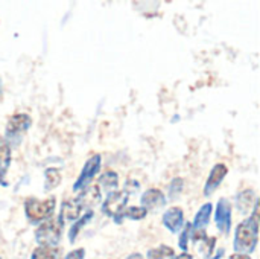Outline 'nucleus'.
Returning <instances> with one entry per match:
<instances>
[{
    "label": "nucleus",
    "instance_id": "19",
    "mask_svg": "<svg viewBox=\"0 0 260 259\" xmlns=\"http://www.w3.org/2000/svg\"><path fill=\"white\" fill-rule=\"evenodd\" d=\"M117 183H119V180H117V174H116V172H113V171H107V172H104V174L101 176V179H99V185H101L104 189H108V191L116 189V188H117Z\"/></svg>",
    "mask_w": 260,
    "mask_h": 259
},
{
    "label": "nucleus",
    "instance_id": "12",
    "mask_svg": "<svg viewBox=\"0 0 260 259\" xmlns=\"http://www.w3.org/2000/svg\"><path fill=\"white\" fill-rule=\"evenodd\" d=\"M82 208H90V206H94L99 200H101V191H99V186H90L87 188L78 198H76Z\"/></svg>",
    "mask_w": 260,
    "mask_h": 259
},
{
    "label": "nucleus",
    "instance_id": "25",
    "mask_svg": "<svg viewBox=\"0 0 260 259\" xmlns=\"http://www.w3.org/2000/svg\"><path fill=\"white\" fill-rule=\"evenodd\" d=\"M139 188H140V185H139L137 182L129 180V182L125 183V192H126V194H128V192H134V191H137Z\"/></svg>",
    "mask_w": 260,
    "mask_h": 259
},
{
    "label": "nucleus",
    "instance_id": "7",
    "mask_svg": "<svg viewBox=\"0 0 260 259\" xmlns=\"http://www.w3.org/2000/svg\"><path fill=\"white\" fill-rule=\"evenodd\" d=\"M30 127V118L27 114H15L9 119L6 125V136L17 137V134L24 133Z\"/></svg>",
    "mask_w": 260,
    "mask_h": 259
},
{
    "label": "nucleus",
    "instance_id": "2",
    "mask_svg": "<svg viewBox=\"0 0 260 259\" xmlns=\"http://www.w3.org/2000/svg\"><path fill=\"white\" fill-rule=\"evenodd\" d=\"M24 211L30 223H40L49 220L55 211V197H49L43 202L37 198H30L26 202Z\"/></svg>",
    "mask_w": 260,
    "mask_h": 259
},
{
    "label": "nucleus",
    "instance_id": "13",
    "mask_svg": "<svg viewBox=\"0 0 260 259\" xmlns=\"http://www.w3.org/2000/svg\"><path fill=\"white\" fill-rule=\"evenodd\" d=\"M257 202V198H256V194L253 192V191H242V192H239L238 195H236V206L239 208V211L241 212H244V214H248L250 212V209H251V206L254 205Z\"/></svg>",
    "mask_w": 260,
    "mask_h": 259
},
{
    "label": "nucleus",
    "instance_id": "15",
    "mask_svg": "<svg viewBox=\"0 0 260 259\" xmlns=\"http://www.w3.org/2000/svg\"><path fill=\"white\" fill-rule=\"evenodd\" d=\"M9 162H11V150H9V145L6 142V139L0 137V182L2 185L6 186V182H3V176L9 166Z\"/></svg>",
    "mask_w": 260,
    "mask_h": 259
},
{
    "label": "nucleus",
    "instance_id": "8",
    "mask_svg": "<svg viewBox=\"0 0 260 259\" xmlns=\"http://www.w3.org/2000/svg\"><path fill=\"white\" fill-rule=\"evenodd\" d=\"M140 202H142V208H145L146 211L148 209H158V208L166 205V197L158 189H148L142 195Z\"/></svg>",
    "mask_w": 260,
    "mask_h": 259
},
{
    "label": "nucleus",
    "instance_id": "22",
    "mask_svg": "<svg viewBox=\"0 0 260 259\" xmlns=\"http://www.w3.org/2000/svg\"><path fill=\"white\" fill-rule=\"evenodd\" d=\"M192 231H193V229H192V224L187 223V226L184 227V231H183V234H181V237H180V241H178L181 250H187V244H189V240H190V237H192Z\"/></svg>",
    "mask_w": 260,
    "mask_h": 259
},
{
    "label": "nucleus",
    "instance_id": "29",
    "mask_svg": "<svg viewBox=\"0 0 260 259\" xmlns=\"http://www.w3.org/2000/svg\"><path fill=\"white\" fill-rule=\"evenodd\" d=\"M0 98H2V81H0Z\"/></svg>",
    "mask_w": 260,
    "mask_h": 259
},
{
    "label": "nucleus",
    "instance_id": "21",
    "mask_svg": "<svg viewBox=\"0 0 260 259\" xmlns=\"http://www.w3.org/2000/svg\"><path fill=\"white\" fill-rule=\"evenodd\" d=\"M146 214H148V211L145 208H142V206H133V208L125 209L122 215L123 217H128L131 220H142V218L146 217Z\"/></svg>",
    "mask_w": 260,
    "mask_h": 259
},
{
    "label": "nucleus",
    "instance_id": "6",
    "mask_svg": "<svg viewBox=\"0 0 260 259\" xmlns=\"http://www.w3.org/2000/svg\"><path fill=\"white\" fill-rule=\"evenodd\" d=\"M215 221H216L218 229L222 234L227 235L230 232V227H232V206H230V203L225 198L219 200V203H218Z\"/></svg>",
    "mask_w": 260,
    "mask_h": 259
},
{
    "label": "nucleus",
    "instance_id": "4",
    "mask_svg": "<svg viewBox=\"0 0 260 259\" xmlns=\"http://www.w3.org/2000/svg\"><path fill=\"white\" fill-rule=\"evenodd\" d=\"M126 203H128V194L125 191H111L102 205V212L107 214L108 217L116 218V221L119 223V217L126 209Z\"/></svg>",
    "mask_w": 260,
    "mask_h": 259
},
{
    "label": "nucleus",
    "instance_id": "17",
    "mask_svg": "<svg viewBox=\"0 0 260 259\" xmlns=\"http://www.w3.org/2000/svg\"><path fill=\"white\" fill-rule=\"evenodd\" d=\"M91 218H93V212H91V211H88L84 217H81V218H79V220H78L72 227H70V231H69V240H70V243H73V241H75L76 235L81 232V229H82V227H84L90 220H91Z\"/></svg>",
    "mask_w": 260,
    "mask_h": 259
},
{
    "label": "nucleus",
    "instance_id": "3",
    "mask_svg": "<svg viewBox=\"0 0 260 259\" xmlns=\"http://www.w3.org/2000/svg\"><path fill=\"white\" fill-rule=\"evenodd\" d=\"M61 232H62V223L59 221V218L58 220L49 218L44 223H41V226L37 229L35 240L41 246L53 247V246H56L59 243Z\"/></svg>",
    "mask_w": 260,
    "mask_h": 259
},
{
    "label": "nucleus",
    "instance_id": "28",
    "mask_svg": "<svg viewBox=\"0 0 260 259\" xmlns=\"http://www.w3.org/2000/svg\"><path fill=\"white\" fill-rule=\"evenodd\" d=\"M128 259H143V258H142V256H140L139 253H134V255H131V256H129Z\"/></svg>",
    "mask_w": 260,
    "mask_h": 259
},
{
    "label": "nucleus",
    "instance_id": "11",
    "mask_svg": "<svg viewBox=\"0 0 260 259\" xmlns=\"http://www.w3.org/2000/svg\"><path fill=\"white\" fill-rule=\"evenodd\" d=\"M84 208L81 206V203L78 200H64L62 206H61V215H59V221L64 224V221H73L79 218V214Z\"/></svg>",
    "mask_w": 260,
    "mask_h": 259
},
{
    "label": "nucleus",
    "instance_id": "23",
    "mask_svg": "<svg viewBox=\"0 0 260 259\" xmlns=\"http://www.w3.org/2000/svg\"><path fill=\"white\" fill-rule=\"evenodd\" d=\"M181 189H183V180L181 179H175L171 183V186H169V195H171V198L178 197V194L181 192Z\"/></svg>",
    "mask_w": 260,
    "mask_h": 259
},
{
    "label": "nucleus",
    "instance_id": "20",
    "mask_svg": "<svg viewBox=\"0 0 260 259\" xmlns=\"http://www.w3.org/2000/svg\"><path fill=\"white\" fill-rule=\"evenodd\" d=\"M174 258V250L168 246H161L158 249H152L148 252V259H171Z\"/></svg>",
    "mask_w": 260,
    "mask_h": 259
},
{
    "label": "nucleus",
    "instance_id": "14",
    "mask_svg": "<svg viewBox=\"0 0 260 259\" xmlns=\"http://www.w3.org/2000/svg\"><path fill=\"white\" fill-rule=\"evenodd\" d=\"M212 211H213L212 203H206L204 206H201L200 211H198V214H197V217H195V221H193V227L192 229H195V231H204V227L210 221Z\"/></svg>",
    "mask_w": 260,
    "mask_h": 259
},
{
    "label": "nucleus",
    "instance_id": "18",
    "mask_svg": "<svg viewBox=\"0 0 260 259\" xmlns=\"http://www.w3.org/2000/svg\"><path fill=\"white\" fill-rule=\"evenodd\" d=\"M61 183V172L56 168H50L46 171V185L44 189L46 191H52L53 188H56Z\"/></svg>",
    "mask_w": 260,
    "mask_h": 259
},
{
    "label": "nucleus",
    "instance_id": "26",
    "mask_svg": "<svg viewBox=\"0 0 260 259\" xmlns=\"http://www.w3.org/2000/svg\"><path fill=\"white\" fill-rule=\"evenodd\" d=\"M174 259H193L192 258V255H189V253H183V255H180V256H177V258Z\"/></svg>",
    "mask_w": 260,
    "mask_h": 259
},
{
    "label": "nucleus",
    "instance_id": "1",
    "mask_svg": "<svg viewBox=\"0 0 260 259\" xmlns=\"http://www.w3.org/2000/svg\"><path fill=\"white\" fill-rule=\"evenodd\" d=\"M257 234H259V200L254 203L253 215L244 223H241L236 229L235 250L239 255L253 253L257 246Z\"/></svg>",
    "mask_w": 260,
    "mask_h": 259
},
{
    "label": "nucleus",
    "instance_id": "16",
    "mask_svg": "<svg viewBox=\"0 0 260 259\" xmlns=\"http://www.w3.org/2000/svg\"><path fill=\"white\" fill-rule=\"evenodd\" d=\"M61 258V252L56 247H46L41 246L38 249L34 250L32 258L30 259H59Z\"/></svg>",
    "mask_w": 260,
    "mask_h": 259
},
{
    "label": "nucleus",
    "instance_id": "27",
    "mask_svg": "<svg viewBox=\"0 0 260 259\" xmlns=\"http://www.w3.org/2000/svg\"><path fill=\"white\" fill-rule=\"evenodd\" d=\"M230 259H250L247 255H239V253H236V255H233Z\"/></svg>",
    "mask_w": 260,
    "mask_h": 259
},
{
    "label": "nucleus",
    "instance_id": "5",
    "mask_svg": "<svg viewBox=\"0 0 260 259\" xmlns=\"http://www.w3.org/2000/svg\"><path fill=\"white\" fill-rule=\"evenodd\" d=\"M99 169H101V156H99V154H94V156L85 163V166L82 168L81 176L78 177L76 183L73 185V191L78 192V191H82L84 188H87V186L90 185L91 179L99 172Z\"/></svg>",
    "mask_w": 260,
    "mask_h": 259
},
{
    "label": "nucleus",
    "instance_id": "24",
    "mask_svg": "<svg viewBox=\"0 0 260 259\" xmlns=\"http://www.w3.org/2000/svg\"><path fill=\"white\" fill-rule=\"evenodd\" d=\"M84 255H85L84 249H78V250L70 252L64 259H84Z\"/></svg>",
    "mask_w": 260,
    "mask_h": 259
},
{
    "label": "nucleus",
    "instance_id": "9",
    "mask_svg": "<svg viewBox=\"0 0 260 259\" xmlns=\"http://www.w3.org/2000/svg\"><path fill=\"white\" fill-rule=\"evenodd\" d=\"M163 224L171 231V232H178L181 226L184 224V217L183 211L180 208H171L165 212L163 215Z\"/></svg>",
    "mask_w": 260,
    "mask_h": 259
},
{
    "label": "nucleus",
    "instance_id": "10",
    "mask_svg": "<svg viewBox=\"0 0 260 259\" xmlns=\"http://www.w3.org/2000/svg\"><path fill=\"white\" fill-rule=\"evenodd\" d=\"M225 176H227V166L222 165V163H218V165L212 169V172H210V176H209V180H207L206 188H204V194H206V195H210V194L222 183V180H224Z\"/></svg>",
    "mask_w": 260,
    "mask_h": 259
}]
</instances>
